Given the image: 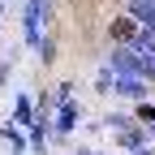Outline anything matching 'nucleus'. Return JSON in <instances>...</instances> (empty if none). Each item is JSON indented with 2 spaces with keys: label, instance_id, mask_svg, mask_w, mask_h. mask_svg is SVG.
Returning a JSON list of instances; mask_svg holds the SVG:
<instances>
[{
  "label": "nucleus",
  "instance_id": "f257e3e1",
  "mask_svg": "<svg viewBox=\"0 0 155 155\" xmlns=\"http://www.w3.org/2000/svg\"><path fill=\"white\" fill-rule=\"evenodd\" d=\"M108 65L116 73H129V78H147V65H142V52L134 48V43H116L108 52Z\"/></svg>",
  "mask_w": 155,
  "mask_h": 155
},
{
  "label": "nucleus",
  "instance_id": "f03ea898",
  "mask_svg": "<svg viewBox=\"0 0 155 155\" xmlns=\"http://www.w3.org/2000/svg\"><path fill=\"white\" fill-rule=\"evenodd\" d=\"M48 26V0H26V39L39 43V30Z\"/></svg>",
  "mask_w": 155,
  "mask_h": 155
},
{
  "label": "nucleus",
  "instance_id": "7ed1b4c3",
  "mask_svg": "<svg viewBox=\"0 0 155 155\" xmlns=\"http://www.w3.org/2000/svg\"><path fill=\"white\" fill-rule=\"evenodd\" d=\"M112 39H116V43H134V39H138L142 35V22H138V17H112Z\"/></svg>",
  "mask_w": 155,
  "mask_h": 155
},
{
  "label": "nucleus",
  "instance_id": "20e7f679",
  "mask_svg": "<svg viewBox=\"0 0 155 155\" xmlns=\"http://www.w3.org/2000/svg\"><path fill=\"white\" fill-rule=\"evenodd\" d=\"M134 48L142 52V65H147V78H155V30L142 26V35L134 39Z\"/></svg>",
  "mask_w": 155,
  "mask_h": 155
},
{
  "label": "nucleus",
  "instance_id": "39448f33",
  "mask_svg": "<svg viewBox=\"0 0 155 155\" xmlns=\"http://www.w3.org/2000/svg\"><path fill=\"white\" fill-rule=\"evenodd\" d=\"M39 56H43V61H56V48H52V39H39Z\"/></svg>",
  "mask_w": 155,
  "mask_h": 155
},
{
  "label": "nucleus",
  "instance_id": "423d86ee",
  "mask_svg": "<svg viewBox=\"0 0 155 155\" xmlns=\"http://www.w3.org/2000/svg\"><path fill=\"white\" fill-rule=\"evenodd\" d=\"M142 121H155V108H142Z\"/></svg>",
  "mask_w": 155,
  "mask_h": 155
}]
</instances>
